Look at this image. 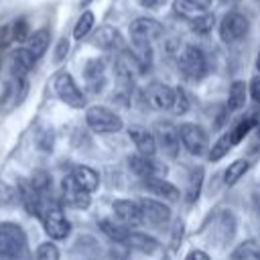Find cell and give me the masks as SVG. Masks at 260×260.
<instances>
[{
    "label": "cell",
    "instance_id": "obj_41",
    "mask_svg": "<svg viewBox=\"0 0 260 260\" xmlns=\"http://www.w3.org/2000/svg\"><path fill=\"white\" fill-rule=\"evenodd\" d=\"M185 260H211L203 250H191L187 256H185Z\"/></svg>",
    "mask_w": 260,
    "mask_h": 260
},
{
    "label": "cell",
    "instance_id": "obj_29",
    "mask_svg": "<svg viewBox=\"0 0 260 260\" xmlns=\"http://www.w3.org/2000/svg\"><path fill=\"white\" fill-rule=\"evenodd\" d=\"M173 8H175V12L177 14H181L183 18H195V16H199L201 12H205L199 4H195L193 0H175V4H173Z\"/></svg>",
    "mask_w": 260,
    "mask_h": 260
},
{
    "label": "cell",
    "instance_id": "obj_1",
    "mask_svg": "<svg viewBox=\"0 0 260 260\" xmlns=\"http://www.w3.org/2000/svg\"><path fill=\"white\" fill-rule=\"evenodd\" d=\"M26 254V236L18 223H0V260H20Z\"/></svg>",
    "mask_w": 260,
    "mask_h": 260
},
{
    "label": "cell",
    "instance_id": "obj_25",
    "mask_svg": "<svg viewBox=\"0 0 260 260\" xmlns=\"http://www.w3.org/2000/svg\"><path fill=\"white\" fill-rule=\"evenodd\" d=\"M246 104V83L244 81H234L230 85V93H228V108L230 110H240Z\"/></svg>",
    "mask_w": 260,
    "mask_h": 260
},
{
    "label": "cell",
    "instance_id": "obj_24",
    "mask_svg": "<svg viewBox=\"0 0 260 260\" xmlns=\"http://www.w3.org/2000/svg\"><path fill=\"white\" fill-rule=\"evenodd\" d=\"M230 260H260V246L254 240H246L244 244L236 246L230 254Z\"/></svg>",
    "mask_w": 260,
    "mask_h": 260
},
{
    "label": "cell",
    "instance_id": "obj_45",
    "mask_svg": "<svg viewBox=\"0 0 260 260\" xmlns=\"http://www.w3.org/2000/svg\"><path fill=\"white\" fill-rule=\"evenodd\" d=\"M193 2H195V4H199L203 10H207V8L211 6V0H193Z\"/></svg>",
    "mask_w": 260,
    "mask_h": 260
},
{
    "label": "cell",
    "instance_id": "obj_6",
    "mask_svg": "<svg viewBox=\"0 0 260 260\" xmlns=\"http://www.w3.org/2000/svg\"><path fill=\"white\" fill-rule=\"evenodd\" d=\"M41 219H43V225H45V232L49 238L53 240H63L69 236L71 232V223L69 219L65 217V213L61 211L59 205L55 203H47L43 213H41Z\"/></svg>",
    "mask_w": 260,
    "mask_h": 260
},
{
    "label": "cell",
    "instance_id": "obj_3",
    "mask_svg": "<svg viewBox=\"0 0 260 260\" xmlns=\"http://www.w3.org/2000/svg\"><path fill=\"white\" fill-rule=\"evenodd\" d=\"M152 134L156 140V148H160L169 158L179 156V148L181 144V136H179V128L169 122V120H158L152 126Z\"/></svg>",
    "mask_w": 260,
    "mask_h": 260
},
{
    "label": "cell",
    "instance_id": "obj_43",
    "mask_svg": "<svg viewBox=\"0 0 260 260\" xmlns=\"http://www.w3.org/2000/svg\"><path fill=\"white\" fill-rule=\"evenodd\" d=\"M252 203H254V207L260 211V183H256V185L252 187Z\"/></svg>",
    "mask_w": 260,
    "mask_h": 260
},
{
    "label": "cell",
    "instance_id": "obj_27",
    "mask_svg": "<svg viewBox=\"0 0 260 260\" xmlns=\"http://www.w3.org/2000/svg\"><path fill=\"white\" fill-rule=\"evenodd\" d=\"M85 79L87 83L93 87V91H98V87L104 83V63L93 59L85 65Z\"/></svg>",
    "mask_w": 260,
    "mask_h": 260
},
{
    "label": "cell",
    "instance_id": "obj_7",
    "mask_svg": "<svg viewBox=\"0 0 260 260\" xmlns=\"http://www.w3.org/2000/svg\"><path fill=\"white\" fill-rule=\"evenodd\" d=\"M53 89L61 102H65L71 108H83L85 106V95L73 81V77L67 71H61L53 79Z\"/></svg>",
    "mask_w": 260,
    "mask_h": 260
},
{
    "label": "cell",
    "instance_id": "obj_47",
    "mask_svg": "<svg viewBox=\"0 0 260 260\" xmlns=\"http://www.w3.org/2000/svg\"><path fill=\"white\" fill-rule=\"evenodd\" d=\"M89 2H91V0H81V6H87Z\"/></svg>",
    "mask_w": 260,
    "mask_h": 260
},
{
    "label": "cell",
    "instance_id": "obj_19",
    "mask_svg": "<svg viewBox=\"0 0 260 260\" xmlns=\"http://www.w3.org/2000/svg\"><path fill=\"white\" fill-rule=\"evenodd\" d=\"M37 63V57L26 49V47H20L12 53V69L18 77H22L24 73H28Z\"/></svg>",
    "mask_w": 260,
    "mask_h": 260
},
{
    "label": "cell",
    "instance_id": "obj_20",
    "mask_svg": "<svg viewBox=\"0 0 260 260\" xmlns=\"http://www.w3.org/2000/svg\"><path fill=\"white\" fill-rule=\"evenodd\" d=\"M49 41H51L49 28H39V30H35L32 35H28V39H26V49L39 59V57L45 55V51H47V47H49Z\"/></svg>",
    "mask_w": 260,
    "mask_h": 260
},
{
    "label": "cell",
    "instance_id": "obj_2",
    "mask_svg": "<svg viewBox=\"0 0 260 260\" xmlns=\"http://www.w3.org/2000/svg\"><path fill=\"white\" fill-rule=\"evenodd\" d=\"M85 122H87V126H89L93 132H98V134L120 132L122 126H124L122 118H120L114 110H110V108H106V106H91V108H87V112H85Z\"/></svg>",
    "mask_w": 260,
    "mask_h": 260
},
{
    "label": "cell",
    "instance_id": "obj_46",
    "mask_svg": "<svg viewBox=\"0 0 260 260\" xmlns=\"http://www.w3.org/2000/svg\"><path fill=\"white\" fill-rule=\"evenodd\" d=\"M256 69L260 71V53H258V57H256Z\"/></svg>",
    "mask_w": 260,
    "mask_h": 260
},
{
    "label": "cell",
    "instance_id": "obj_33",
    "mask_svg": "<svg viewBox=\"0 0 260 260\" xmlns=\"http://www.w3.org/2000/svg\"><path fill=\"white\" fill-rule=\"evenodd\" d=\"M252 126H254V120H242L234 130H230V138H232V144H238V142H242V138L252 130Z\"/></svg>",
    "mask_w": 260,
    "mask_h": 260
},
{
    "label": "cell",
    "instance_id": "obj_14",
    "mask_svg": "<svg viewBox=\"0 0 260 260\" xmlns=\"http://www.w3.org/2000/svg\"><path fill=\"white\" fill-rule=\"evenodd\" d=\"M236 234V219L230 211H221L215 219H213V225H211V238L217 246H223L228 244Z\"/></svg>",
    "mask_w": 260,
    "mask_h": 260
},
{
    "label": "cell",
    "instance_id": "obj_18",
    "mask_svg": "<svg viewBox=\"0 0 260 260\" xmlns=\"http://www.w3.org/2000/svg\"><path fill=\"white\" fill-rule=\"evenodd\" d=\"M93 45L100 47V49H106V51L118 49V47L122 45V37H120V32H118L114 26L104 24V26H100V28L93 32Z\"/></svg>",
    "mask_w": 260,
    "mask_h": 260
},
{
    "label": "cell",
    "instance_id": "obj_23",
    "mask_svg": "<svg viewBox=\"0 0 260 260\" xmlns=\"http://www.w3.org/2000/svg\"><path fill=\"white\" fill-rule=\"evenodd\" d=\"M100 230L110 238V240H114V242H126V238H128V228L118 219V221H114V219H100Z\"/></svg>",
    "mask_w": 260,
    "mask_h": 260
},
{
    "label": "cell",
    "instance_id": "obj_36",
    "mask_svg": "<svg viewBox=\"0 0 260 260\" xmlns=\"http://www.w3.org/2000/svg\"><path fill=\"white\" fill-rule=\"evenodd\" d=\"M12 39L16 43H24L28 39V22H26V18H18L12 24Z\"/></svg>",
    "mask_w": 260,
    "mask_h": 260
},
{
    "label": "cell",
    "instance_id": "obj_42",
    "mask_svg": "<svg viewBox=\"0 0 260 260\" xmlns=\"http://www.w3.org/2000/svg\"><path fill=\"white\" fill-rule=\"evenodd\" d=\"M10 37H12V28H8V26H4V28L0 30V49H2V47H6V45L10 43V41H8Z\"/></svg>",
    "mask_w": 260,
    "mask_h": 260
},
{
    "label": "cell",
    "instance_id": "obj_26",
    "mask_svg": "<svg viewBox=\"0 0 260 260\" xmlns=\"http://www.w3.org/2000/svg\"><path fill=\"white\" fill-rule=\"evenodd\" d=\"M248 169H250V162H248L246 158H238V160H234V162L225 169V173H223V181H225V185H234V183H238V181L246 175Z\"/></svg>",
    "mask_w": 260,
    "mask_h": 260
},
{
    "label": "cell",
    "instance_id": "obj_12",
    "mask_svg": "<svg viewBox=\"0 0 260 260\" xmlns=\"http://www.w3.org/2000/svg\"><path fill=\"white\" fill-rule=\"evenodd\" d=\"M61 199H63L67 205L75 207V209H85V207H89V203H91L89 191H85V189L73 179V175H67V177L61 181Z\"/></svg>",
    "mask_w": 260,
    "mask_h": 260
},
{
    "label": "cell",
    "instance_id": "obj_38",
    "mask_svg": "<svg viewBox=\"0 0 260 260\" xmlns=\"http://www.w3.org/2000/svg\"><path fill=\"white\" fill-rule=\"evenodd\" d=\"M199 185H201V169H197V175H193L191 181H189V201L197 199V195H199Z\"/></svg>",
    "mask_w": 260,
    "mask_h": 260
},
{
    "label": "cell",
    "instance_id": "obj_39",
    "mask_svg": "<svg viewBox=\"0 0 260 260\" xmlns=\"http://www.w3.org/2000/svg\"><path fill=\"white\" fill-rule=\"evenodd\" d=\"M67 51H69V41H67V39H61V41L57 43V49H55V63L63 61L65 55H67Z\"/></svg>",
    "mask_w": 260,
    "mask_h": 260
},
{
    "label": "cell",
    "instance_id": "obj_10",
    "mask_svg": "<svg viewBox=\"0 0 260 260\" xmlns=\"http://www.w3.org/2000/svg\"><path fill=\"white\" fill-rule=\"evenodd\" d=\"M140 211H142V223L154 225V228H162L169 223L171 219V209L169 205H165L158 199H150V197H142L138 201Z\"/></svg>",
    "mask_w": 260,
    "mask_h": 260
},
{
    "label": "cell",
    "instance_id": "obj_5",
    "mask_svg": "<svg viewBox=\"0 0 260 260\" xmlns=\"http://www.w3.org/2000/svg\"><path fill=\"white\" fill-rule=\"evenodd\" d=\"M179 136H181V144L185 146V150L189 154H195V156H201L209 150V138H207V132L203 126L199 124H193V122H187V124H181L179 126Z\"/></svg>",
    "mask_w": 260,
    "mask_h": 260
},
{
    "label": "cell",
    "instance_id": "obj_31",
    "mask_svg": "<svg viewBox=\"0 0 260 260\" xmlns=\"http://www.w3.org/2000/svg\"><path fill=\"white\" fill-rule=\"evenodd\" d=\"M93 12H89V10H85L79 18H77V22H75V28H73V37L79 41V39H83L89 30H91V26H93Z\"/></svg>",
    "mask_w": 260,
    "mask_h": 260
},
{
    "label": "cell",
    "instance_id": "obj_49",
    "mask_svg": "<svg viewBox=\"0 0 260 260\" xmlns=\"http://www.w3.org/2000/svg\"><path fill=\"white\" fill-rule=\"evenodd\" d=\"M223 2H232V0H223Z\"/></svg>",
    "mask_w": 260,
    "mask_h": 260
},
{
    "label": "cell",
    "instance_id": "obj_22",
    "mask_svg": "<svg viewBox=\"0 0 260 260\" xmlns=\"http://www.w3.org/2000/svg\"><path fill=\"white\" fill-rule=\"evenodd\" d=\"M126 242H128L134 250L144 252V254H154V252L160 248L158 242H156L152 236H146V234H142V232H130L128 238H126Z\"/></svg>",
    "mask_w": 260,
    "mask_h": 260
},
{
    "label": "cell",
    "instance_id": "obj_35",
    "mask_svg": "<svg viewBox=\"0 0 260 260\" xmlns=\"http://www.w3.org/2000/svg\"><path fill=\"white\" fill-rule=\"evenodd\" d=\"M37 260H59V248L51 242H45L37 248Z\"/></svg>",
    "mask_w": 260,
    "mask_h": 260
},
{
    "label": "cell",
    "instance_id": "obj_13",
    "mask_svg": "<svg viewBox=\"0 0 260 260\" xmlns=\"http://www.w3.org/2000/svg\"><path fill=\"white\" fill-rule=\"evenodd\" d=\"M144 95H146L148 106L154 110H171L173 102H175V89L169 87L167 83H160V81H152L146 87Z\"/></svg>",
    "mask_w": 260,
    "mask_h": 260
},
{
    "label": "cell",
    "instance_id": "obj_8",
    "mask_svg": "<svg viewBox=\"0 0 260 260\" xmlns=\"http://www.w3.org/2000/svg\"><path fill=\"white\" fill-rule=\"evenodd\" d=\"M248 18L238 10H230L219 22V37L223 43H236L248 35Z\"/></svg>",
    "mask_w": 260,
    "mask_h": 260
},
{
    "label": "cell",
    "instance_id": "obj_15",
    "mask_svg": "<svg viewBox=\"0 0 260 260\" xmlns=\"http://www.w3.org/2000/svg\"><path fill=\"white\" fill-rule=\"evenodd\" d=\"M112 209L116 213V217L124 223V225H140L142 223V211L138 201H130V199H116L112 203Z\"/></svg>",
    "mask_w": 260,
    "mask_h": 260
},
{
    "label": "cell",
    "instance_id": "obj_11",
    "mask_svg": "<svg viewBox=\"0 0 260 260\" xmlns=\"http://www.w3.org/2000/svg\"><path fill=\"white\" fill-rule=\"evenodd\" d=\"M126 162H128L130 171H132L134 175L142 177V179L162 177V175L167 173V167H165L162 162H158V160H154L152 156L142 154V152H138V154H130V156L126 158Z\"/></svg>",
    "mask_w": 260,
    "mask_h": 260
},
{
    "label": "cell",
    "instance_id": "obj_32",
    "mask_svg": "<svg viewBox=\"0 0 260 260\" xmlns=\"http://www.w3.org/2000/svg\"><path fill=\"white\" fill-rule=\"evenodd\" d=\"M30 185H32L43 197H47V193L51 191V177H49L45 171H37V173L30 177Z\"/></svg>",
    "mask_w": 260,
    "mask_h": 260
},
{
    "label": "cell",
    "instance_id": "obj_4",
    "mask_svg": "<svg viewBox=\"0 0 260 260\" xmlns=\"http://www.w3.org/2000/svg\"><path fill=\"white\" fill-rule=\"evenodd\" d=\"M179 69L187 79H201L207 73V59L205 53L195 47V45H187L181 53H179Z\"/></svg>",
    "mask_w": 260,
    "mask_h": 260
},
{
    "label": "cell",
    "instance_id": "obj_48",
    "mask_svg": "<svg viewBox=\"0 0 260 260\" xmlns=\"http://www.w3.org/2000/svg\"><path fill=\"white\" fill-rule=\"evenodd\" d=\"M258 136H260V124H258Z\"/></svg>",
    "mask_w": 260,
    "mask_h": 260
},
{
    "label": "cell",
    "instance_id": "obj_16",
    "mask_svg": "<svg viewBox=\"0 0 260 260\" xmlns=\"http://www.w3.org/2000/svg\"><path fill=\"white\" fill-rule=\"evenodd\" d=\"M128 136L134 142V146L138 148V152L148 154V156H154V152H156V140H154V134L150 130H146L142 126H130L128 128Z\"/></svg>",
    "mask_w": 260,
    "mask_h": 260
},
{
    "label": "cell",
    "instance_id": "obj_17",
    "mask_svg": "<svg viewBox=\"0 0 260 260\" xmlns=\"http://www.w3.org/2000/svg\"><path fill=\"white\" fill-rule=\"evenodd\" d=\"M142 185H144V189H146L148 193H152V195H156V197H162V199H167V201H179V197H181L179 189H177L173 183L165 181L162 177L144 179Z\"/></svg>",
    "mask_w": 260,
    "mask_h": 260
},
{
    "label": "cell",
    "instance_id": "obj_30",
    "mask_svg": "<svg viewBox=\"0 0 260 260\" xmlns=\"http://www.w3.org/2000/svg\"><path fill=\"white\" fill-rule=\"evenodd\" d=\"M215 24V16L209 14V12H201L199 16L191 18V28L197 32V35H207Z\"/></svg>",
    "mask_w": 260,
    "mask_h": 260
},
{
    "label": "cell",
    "instance_id": "obj_40",
    "mask_svg": "<svg viewBox=\"0 0 260 260\" xmlns=\"http://www.w3.org/2000/svg\"><path fill=\"white\" fill-rule=\"evenodd\" d=\"M250 95L254 102H260V75H254L250 79Z\"/></svg>",
    "mask_w": 260,
    "mask_h": 260
},
{
    "label": "cell",
    "instance_id": "obj_21",
    "mask_svg": "<svg viewBox=\"0 0 260 260\" xmlns=\"http://www.w3.org/2000/svg\"><path fill=\"white\" fill-rule=\"evenodd\" d=\"M71 175H73V179H75L85 191H89V193H93V191L98 189V185H100V177H98V173H95L93 169H89V167L77 165V167L71 171Z\"/></svg>",
    "mask_w": 260,
    "mask_h": 260
},
{
    "label": "cell",
    "instance_id": "obj_9",
    "mask_svg": "<svg viewBox=\"0 0 260 260\" xmlns=\"http://www.w3.org/2000/svg\"><path fill=\"white\" fill-rule=\"evenodd\" d=\"M160 35H162V26L154 18L140 16L130 22V39L134 41V45H150L152 41L160 39Z\"/></svg>",
    "mask_w": 260,
    "mask_h": 260
},
{
    "label": "cell",
    "instance_id": "obj_34",
    "mask_svg": "<svg viewBox=\"0 0 260 260\" xmlns=\"http://www.w3.org/2000/svg\"><path fill=\"white\" fill-rule=\"evenodd\" d=\"M175 114H185L189 110V98L187 93L183 91V87H175V102H173V108H171Z\"/></svg>",
    "mask_w": 260,
    "mask_h": 260
},
{
    "label": "cell",
    "instance_id": "obj_28",
    "mask_svg": "<svg viewBox=\"0 0 260 260\" xmlns=\"http://www.w3.org/2000/svg\"><path fill=\"white\" fill-rule=\"evenodd\" d=\"M232 146H234V144H232V138H230V132H228V134L219 136V138L215 140V144L209 146L207 158H209V160H219V158H223V156L228 154V150H230Z\"/></svg>",
    "mask_w": 260,
    "mask_h": 260
},
{
    "label": "cell",
    "instance_id": "obj_37",
    "mask_svg": "<svg viewBox=\"0 0 260 260\" xmlns=\"http://www.w3.org/2000/svg\"><path fill=\"white\" fill-rule=\"evenodd\" d=\"M16 199H20L18 189H14V187H10V185L0 183V205H10V203H14Z\"/></svg>",
    "mask_w": 260,
    "mask_h": 260
},
{
    "label": "cell",
    "instance_id": "obj_44",
    "mask_svg": "<svg viewBox=\"0 0 260 260\" xmlns=\"http://www.w3.org/2000/svg\"><path fill=\"white\" fill-rule=\"evenodd\" d=\"M142 2V6H146V8H158V6H162L167 0H140Z\"/></svg>",
    "mask_w": 260,
    "mask_h": 260
},
{
    "label": "cell",
    "instance_id": "obj_50",
    "mask_svg": "<svg viewBox=\"0 0 260 260\" xmlns=\"http://www.w3.org/2000/svg\"><path fill=\"white\" fill-rule=\"evenodd\" d=\"M162 260H169V258H162Z\"/></svg>",
    "mask_w": 260,
    "mask_h": 260
}]
</instances>
